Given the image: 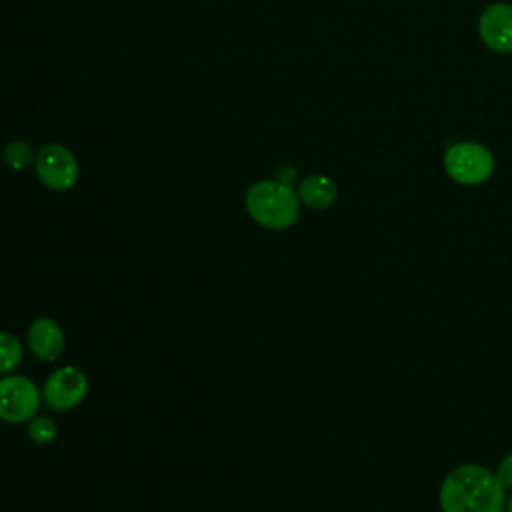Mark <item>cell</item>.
<instances>
[{"label":"cell","mask_w":512,"mask_h":512,"mask_svg":"<svg viewBox=\"0 0 512 512\" xmlns=\"http://www.w3.org/2000/svg\"><path fill=\"white\" fill-rule=\"evenodd\" d=\"M30 160H32V150L24 142H12L4 148V162L14 170H22L24 166L30 164Z\"/></svg>","instance_id":"obj_12"},{"label":"cell","mask_w":512,"mask_h":512,"mask_svg":"<svg viewBox=\"0 0 512 512\" xmlns=\"http://www.w3.org/2000/svg\"><path fill=\"white\" fill-rule=\"evenodd\" d=\"M40 408V390L28 376L10 374L0 378V420L22 424L36 416Z\"/></svg>","instance_id":"obj_4"},{"label":"cell","mask_w":512,"mask_h":512,"mask_svg":"<svg viewBox=\"0 0 512 512\" xmlns=\"http://www.w3.org/2000/svg\"><path fill=\"white\" fill-rule=\"evenodd\" d=\"M444 168L454 182L474 186L492 176L494 156L476 142H456L446 150Z\"/></svg>","instance_id":"obj_3"},{"label":"cell","mask_w":512,"mask_h":512,"mask_svg":"<svg viewBox=\"0 0 512 512\" xmlns=\"http://www.w3.org/2000/svg\"><path fill=\"white\" fill-rule=\"evenodd\" d=\"M298 194L280 180H260L246 192V210L254 222L270 230L290 228L300 214Z\"/></svg>","instance_id":"obj_2"},{"label":"cell","mask_w":512,"mask_h":512,"mask_svg":"<svg viewBox=\"0 0 512 512\" xmlns=\"http://www.w3.org/2000/svg\"><path fill=\"white\" fill-rule=\"evenodd\" d=\"M26 344L38 360L54 362L64 350V332L56 320L40 316L28 326Z\"/></svg>","instance_id":"obj_8"},{"label":"cell","mask_w":512,"mask_h":512,"mask_svg":"<svg viewBox=\"0 0 512 512\" xmlns=\"http://www.w3.org/2000/svg\"><path fill=\"white\" fill-rule=\"evenodd\" d=\"M442 512H504L506 488L480 464H462L448 472L438 492Z\"/></svg>","instance_id":"obj_1"},{"label":"cell","mask_w":512,"mask_h":512,"mask_svg":"<svg viewBox=\"0 0 512 512\" xmlns=\"http://www.w3.org/2000/svg\"><path fill=\"white\" fill-rule=\"evenodd\" d=\"M484 44L494 52H512V6L504 2L490 4L478 22Z\"/></svg>","instance_id":"obj_7"},{"label":"cell","mask_w":512,"mask_h":512,"mask_svg":"<svg viewBox=\"0 0 512 512\" xmlns=\"http://www.w3.org/2000/svg\"><path fill=\"white\" fill-rule=\"evenodd\" d=\"M506 508H508V512H512V496L506 500Z\"/></svg>","instance_id":"obj_14"},{"label":"cell","mask_w":512,"mask_h":512,"mask_svg":"<svg viewBox=\"0 0 512 512\" xmlns=\"http://www.w3.org/2000/svg\"><path fill=\"white\" fill-rule=\"evenodd\" d=\"M298 200L302 204H306L308 208L314 210H324L328 206H332V202L336 200V184L324 176V174H312L306 176L300 184H298Z\"/></svg>","instance_id":"obj_9"},{"label":"cell","mask_w":512,"mask_h":512,"mask_svg":"<svg viewBox=\"0 0 512 512\" xmlns=\"http://www.w3.org/2000/svg\"><path fill=\"white\" fill-rule=\"evenodd\" d=\"M496 476L504 488H512V452L500 462Z\"/></svg>","instance_id":"obj_13"},{"label":"cell","mask_w":512,"mask_h":512,"mask_svg":"<svg viewBox=\"0 0 512 512\" xmlns=\"http://www.w3.org/2000/svg\"><path fill=\"white\" fill-rule=\"evenodd\" d=\"M88 394V376L76 366L54 370L42 388V400L48 408L66 412L76 408Z\"/></svg>","instance_id":"obj_5"},{"label":"cell","mask_w":512,"mask_h":512,"mask_svg":"<svg viewBox=\"0 0 512 512\" xmlns=\"http://www.w3.org/2000/svg\"><path fill=\"white\" fill-rule=\"evenodd\" d=\"M22 360V342L10 334L0 330V374L12 372Z\"/></svg>","instance_id":"obj_10"},{"label":"cell","mask_w":512,"mask_h":512,"mask_svg":"<svg viewBox=\"0 0 512 512\" xmlns=\"http://www.w3.org/2000/svg\"><path fill=\"white\" fill-rule=\"evenodd\" d=\"M28 436L34 444H40V446H46V444H52L58 436V428L54 424L52 418L48 416H34L28 420Z\"/></svg>","instance_id":"obj_11"},{"label":"cell","mask_w":512,"mask_h":512,"mask_svg":"<svg viewBox=\"0 0 512 512\" xmlns=\"http://www.w3.org/2000/svg\"><path fill=\"white\" fill-rule=\"evenodd\" d=\"M36 174L50 190H68L78 180V164L70 150L60 144H48L36 154Z\"/></svg>","instance_id":"obj_6"}]
</instances>
